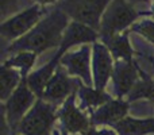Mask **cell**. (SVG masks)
I'll use <instances>...</instances> for the list:
<instances>
[{"mask_svg": "<svg viewBox=\"0 0 154 135\" xmlns=\"http://www.w3.org/2000/svg\"><path fill=\"white\" fill-rule=\"evenodd\" d=\"M23 81L22 73L15 68L5 66L2 64L0 66V100L2 103H5L11 97L16 88Z\"/></svg>", "mask_w": 154, "mask_h": 135, "instance_id": "18", "label": "cell"}, {"mask_svg": "<svg viewBox=\"0 0 154 135\" xmlns=\"http://www.w3.org/2000/svg\"><path fill=\"white\" fill-rule=\"evenodd\" d=\"M37 100L38 97L27 85V80H23L20 82V85L16 88L15 92L11 95V97L5 103H2V115L7 120L8 127H10L11 133L14 135L16 133L19 123L27 115V112L32 108V106L37 103Z\"/></svg>", "mask_w": 154, "mask_h": 135, "instance_id": "6", "label": "cell"}, {"mask_svg": "<svg viewBox=\"0 0 154 135\" xmlns=\"http://www.w3.org/2000/svg\"><path fill=\"white\" fill-rule=\"evenodd\" d=\"M130 104L127 99L114 97L89 115L92 127H114L128 116Z\"/></svg>", "mask_w": 154, "mask_h": 135, "instance_id": "12", "label": "cell"}, {"mask_svg": "<svg viewBox=\"0 0 154 135\" xmlns=\"http://www.w3.org/2000/svg\"><path fill=\"white\" fill-rule=\"evenodd\" d=\"M142 69L135 61H115L112 72V85L118 99H127L137 82L141 80Z\"/></svg>", "mask_w": 154, "mask_h": 135, "instance_id": "10", "label": "cell"}, {"mask_svg": "<svg viewBox=\"0 0 154 135\" xmlns=\"http://www.w3.org/2000/svg\"><path fill=\"white\" fill-rule=\"evenodd\" d=\"M70 23V18L61 10L56 7V10L49 11V14L20 39L10 43L4 50L5 54H16L20 51H31L37 56L50 50L58 49L62 42L65 30Z\"/></svg>", "mask_w": 154, "mask_h": 135, "instance_id": "1", "label": "cell"}, {"mask_svg": "<svg viewBox=\"0 0 154 135\" xmlns=\"http://www.w3.org/2000/svg\"><path fill=\"white\" fill-rule=\"evenodd\" d=\"M37 58H38V56L35 53H31V51H20V53L12 54L8 58H5L3 61V65L18 69L22 73L23 80H26L29 77V74L32 72V68H34L35 62H37Z\"/></svg>", "mask_w": 154, "mask_h": 135, "instance_id": "19", "label": "cell"}, {"mask_svg": "<svg viewBox=\"0 0 154 135\" xmlns=\"http://www.w3.org/2000/svg\"><path fill=\"white\" fill-rule=\"evenodd\" d=\"M130 32H135V34L141 35L150 45H154V19L153 18L139 19L137 23H134L131 26Z\"/></svg>", "mask_w": 154, "mask_h": 135, "instance_id": "21", "label": "cell"}, {"mask_svg": "<svg viewBox=\"0 0 154 135\" xmlns=\"http://www.w3.org/2000/svg\"><path fill=\"white\" fill-rule=\"evenodd\" d=\"M48 14L49 11L46 8L32 4L31 7L19 11L18 14L3 20L0 24V35L10 43L15 42L29 34Z\"/></svg>", "mask_w": 154, "mask_h": 135, "instance_id": "4", "label": "cell"}, {"mask_svg": "<svg viewBox=\"0 0 154 135\" xmlns=\"http://www.w3.org/2000/svg\"><path fill=\"white\" fill-rule=\"evenodd\" d=\"M115 60L109 50L100 41L92 45V76L93 87L97 89L106 91L108 82L112 78Z\"/></svg>", "mask_w": 154, "mask_h": 135, "instance_id": "11", "label": "cell"}, {"mask_svg": "<svg viewBox=\"0 0 154 135\" xmlns=\"http://www.w3.org/2000/svg\"><path fill=\"white\" fill-rule=\"evenodd\" d=\"M150 12L154 16V0H150Z\"/></svg>", "mask_w": 154, "mask_h": 135, "instance_id": "25", "label": "cell"}, {"mask_svg": "<svg viewBox=\"0 0 154 135\" xmlns=\"http://www.w3.org/2000/svg\"><path fill=\"white\" fill-rule=\"evenodd\" d=\"M99 41L107 46L115 61H134L137 53L130 42V30L120 34L100 37Z\"/></svg>", "mask_w": 154, "mask_h": 135, "instance_id": "15", "label": "cell"}, {"mask_svg": "<svg viewBox=\"0 0 154 135\" xmlns=\"http://www.w3.org/2000/svg\"><path fill=\"white\" fill-rule=\"evenodd\" d=\"M0 11H2L0 16H2V22H3L20 11L19 0H0Z\"/></svg>", "mask_w": 154, "mask_h": 135, "instance_id": "22", "label": "cell"}, {"mask_svg": "<svg viewBox=\"0 0 154 135\" xmlns=\"http://www.w3.org/2000/svg\"><path fill=\"white\" fill-rule=\"evenodd\" d=\"M57 109V106L48 103L43 99H38L32 108L19 123L15 135H51V131L54 130L53 126L58 119Z\"/></svg>", "mask_w": 154, "mask_h": 135, "instance_id": "3", "label": "cell"}, {"mask_svg": "<svg viewBox=\"0 0 154 135\" xmlns=\"http://www.w3.org/2000/svg\"><path fill=\"white\" fill-rule=\"evenodd\" d=\"M77 99L81 103L80 104L81 109H84L85 112H88L91 115L99 107L104 106V104L108 103L114 97L108 92H106V91L97 89L95 87H88V85L80 82L79 89H77Z\"/></svg>", "mask_w": 154, "mask_h": 135, "instance_id": "16", "label": "cell"}, {"mask_svg": "<svg viewBox=\"0 0 154 135\" xmlns=\"http://www.w3.org/2000/svg\"><path fill=\"white\" fill-rule=\"evenodd\" d=\"M143 16H153L150 11H138L128 0H112L100 22L99 35H115L128 31Z\"/></svg>", "mask_w": 154, "mask_h": 135, "instance_id": "2", "label": "cell"}, {"mask_svg": "<svg viewBox=\"0 0 154 135\" xmlns=\"http://www.w3.org/2000/svg\"><path fill=\"white\" fill-rule=\"evenodd\" d=\"M16 135H20V134H16Z\"/></svg>", "mask_w": 154, "mask_h": 135, "instance_id": "27", "label": "cell"}, {"mask_svg": "<svg viewBox=\"0 0 154 135\" xmlns=\"http://www.w3.org/2000/svg\"><path fill=\"white\" fill-rule=\"evenodd\" d=\"M100 35L99 31L93 30L92 27L82 24L80 22L70 20L68 29L65 30L62 42L60 45V48L56 50V53L60 57H62L65 53H68L69 50H72L73 48L76 49V46H82V45H93L95 42H97Z\"/></svg>", "mask_w": 154, "mask_h": 135, "instance_id": "13", "label": "cell"}, {"mask_svg": "<svg viewBox=\"0 0 154 135\" xmlns=\"http://www.w3.org/2000/svg\"><path fill=\"white\" fill-rule=\"evenodd\" d=\"M84 135H118L112 127H91Z\"/></svg>", "mask_w": 154, "mask_h": 135, "instance_id": "23", "label": "cell"}, {"mask_svg": "<svg viewBox=\"0 0 154 135\" xmlns=\"http://www.w3.org/2000/svg\"><path fill=\"white\" fill-rule=\"evenodd\" d=\"M112 128L118 135H150L154 134V116L134 118L128 115Z\"/></svg>", "mask_w": 154, "mask_h": 135, "instance_id": "17", "label": "cell"}, {"mask_svg": "<svg viewBox=\"0 0 154 135\" xmlns=\"http://www.w3.org/2000/svg\"><path fill=\"white\" fill-rule=\"evenodd\" d=\"M112 0H61L60 7L70 20L80 22L99 31L100 22Z\"/></svg>", "mask_w": 154, "mask_h": 135, "instance_id": "5", "label": "cell"}, {"mask_svg": "<svg viewBox=\"0 0 154 135\" xmlns=\"http://www.w3.org/2000/svg\"><path fill=\"white\" fill-rule=\"evenodd\" d=\"M60 0H34V4H38L41 7L46 8L49 5H58Z\"/></svg>", "mask_w": 154, "mask_h": 135, "instance_id": "24", "label": "cell"}, {"mask_svg": "<svg viewBox=\"0 0 154 135\" xmlns=\"http://www.w3.org/2000/svg\"><path fill=\"white\" fill-rule=\"evenodd\" d=\"M77 92L70 95L57 109V118L61 122L62 134H80L84 135L92 127L89 114L81 109V107L76 104Z\"/></svg>", "mask_w": 154, "mask_h": 135, "instance_id": "7", "label": "cell"}, {"mask_svg": "<svg viewBox=\"0 0 154 135\" xmlns=\"http://www.w3.org/2000/svg\"><path fill=\"white\" fill-rule=\"evenodd\" d=\"M60 65L65 68L69 76L79 78L88 87H93L92 45H82L77 49L69 50L61 57Z\"/></svg>", "mask_w": 154, "mask_h": 135, "instance_id": "8", "label": "cell"}, {"mask_svg": "<svg viewBox=\"0 0 154 135\" xmlns=\"http://www.w3.org/2000/svg\"><path fill=\"white\" fill-rule=\"evenodd\" d=\"M80 82L81 81L79 78L69 76L65 68L60 65L51 80L49 81V84L46 85L42 99L53 106L60 107L70 95L77 92Z\"/></svg>", "mask_w": 154, "mask_h": 135, "instance_id": "9", "label": "cell"}, {"mask_svg": "<svg viewBox=\"0 0 154 135\" xmlns=\"http://www.w3.org/2000/svg\"><path fill=\"white\" fill-rule=\"evenodd\" d=\"M60 60H61V57L57 53H54L53 58H51L50 61L46 62L43 66L34 69V70L29 74V77L26 78L29 88L35 93V96H37L38 99L43 97V92H45V89H46V85L49 84V81H50L51 77H53V74L56 73L57 68L60 66Z\"/></svg>", "mask_w": 154, "mask_h": 135, "instance_id": "14", "label": "cell"}, {"mask_svg": "<svg viewBox=\"0 0 154 135\" xmlns=\"http://www.w3.org/2000/svg\"><path fill=\"white\" fill-rule=\"evenodd\" d=\"M142 99L150 101L152 106H154V78H152L145 72H142L141 80L137 82L134 89L127 96V100L130 103L137 100H142Z\"/></svg>", "mask_w": 154, "mask_h": 135, "instance_id": "20", "label": "cell"}, {"mask_svg": "<svg viewBox=\"0 0 154 135\" xmlns=\"http://www.w3.org/2000/svg\"><path fill=\"white\" fill-rule=\"evenodd\" d=\"M51 135H64V134L60 133L58 130H53V131H51Z\"/></svg>", "mask_w": 154, "mask_h": 135, "instance_id": "26", "label": "cell"}]
</instances>
